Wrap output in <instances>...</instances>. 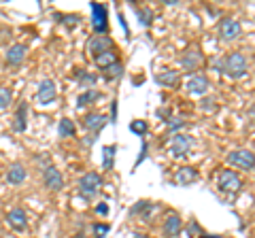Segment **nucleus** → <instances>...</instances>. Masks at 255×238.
Instances as JSON below:
<instances>
[{"mask_svg":"<svg viewBox=\"0 0 255 238\" xmlns=\"http://www.w3.org/2000/svg\"><path fill=\"white\" fill-rule=\"evenodd\" d=\"M134 13H136L140 26L149 28L151 23H153V11H151L149 6H136V4H134Z\"/></svg>","mask_w":255,"mask_h":238,"instance_id":"obj_24","label":"nucleus"},{"mask_svg":"<svg viewBox=\"0 0 255 238\" xmlns=\"http://www.w3.org/2000/svg\"><path fill=\"white\" fill-rule=\"evenodd\" d=\"M111 230L109 224H92V232H94V238H102L107 232Z\"/></svg>","mask_w":255,"mask_h":238,"instance_id":"obj_35","label":"nucleus"},{"mask_svg":"<svg viewBox=\"0 0 255 238\" xmlns=\"http://www.w3.org/2000/svg\"><path fill=\"white\" fill-rule=\"evenodd\" d=\"M100 98V92L98 90H85V92H81L77 96V107L79 109H85V107H90V105H94L96 100Z\"/></svg>","mask_w":255,"mask_h":238,"instance_id":"obj_22","label":"nucleus"},{"mask_svg":"<svg viewBox=\"0 0 255 238\" xmlns=\"http://www.w3.org/2000/svg\"><path fill=\"white\" fill-rule=\"evenodd\" d=\"M155 81L162 85V87H170V90H177L181 85V73L179 70H162V73L155 75Z\"/></svg>","mask_w":255,"mask_h":238,"instance_id":"obj_18","label":"nucleus"},{"mask_svg":"<svg viewBox=\"0 0 255 238\" xmlns=\"http://www.w3.org/2000/svg\"><path fill=\"white\" fill-rule=\"evenodd\" d=\"M151 211H153L151 202H147V200H138V202L130 209V215H132V217H134V215H142V217H145V215H149Z\"/></svg>","mask_w":255,"mask_h":238,"instance_id":"obj_28","label":"nucleus"},{"mask_svg":"<svg viewBox=\"0 0 255 238\" xmlns=\"http://www.w3.org/2000/svg\"><path fill=\"white\" fill-rule=\"evenodd\" d=\"M96 140H98V134H87V138H85V145H94Z\"/></svg>","mask_w":255,"mask_h":238,"instance_id":"obj_39","label":"nucleus"},{"mask_svg":"<svg viewBox=\"0 0 255 238\" xmlns=\"http://www.w3.org/2000/svg\"><path fill=\"white\" fill-rule=\"evenodd\" d=\"M243 32V26H241V21H238L236 17H230V15H226V17H221L219 19V36H221V41H236L238 36H241Z\"/></svg>","mask_w":255,"mask_h":238,"instance_id":"obj_9","label":"nucleus"},{"mask_svg":"<svg viewBox=\"0 0 255 238\" xmlns=\"http://www.w3.org/2000/svg\"><path fill=\"white\" fill-rule=\"evenodd\" d=\"M217 109H219V105L213 96H204L200 100V111H204V113H217Z\"/></svg>","mask_w":255,"mask_h":238,"instance_id":"obj_30","label":"nucleus"},{"mask_svg":"<svg viewBox=\"0 0 255 238\" xmlns=\"http://www.w3.org/2000/svg\"><path fill=\"white\" fill-rule=\"evenodd\" d=\"M28 111H30V105L26 100L19 102L17 105V111H15V115H13V132H26L28 128Z\"/></svg>","mask_w":255,"mask_h":238,"instance_id":"obj_17","label":"nucleus"},{"mask_svg":"<svg viewBox=\"0 0 255 238\" xmlns=\"http://www.w3.org/2000/svg\"><path fill=\"white\" fill-rule=\"evenodd\" d=\"M115 62H119L117 53H115V51H107V53L98 55V58L94 60V64H96V68H100V70H107L109 66H113Z\"/></svg>","mask_w":255,"mask_h":238,"instance_id":"obj_23","label":"nucleus"},{"mask_svg":"<svg viewBox=\"0 0 255 238\" xmlns=\"http://www.w3.org/2000/svg\"><path fill=\"white\" fill-rule=\"evenodd\" d=\"M26 45L23 43H15L13 47H9V51H6V64L9 66H19L23 58H26Z\"/></svg>","mask_w":255,"mask_h":238,"instance_id":"obj_20","label":"nucleus"},{"mask_svg":"<svg viewBox=\"0 0 255 238\" xmlns=\"http://www.w3.org/2000/svg\"><path fill=\"white\" fill-rule=\"evenodd\" d=\"M147 151H149V145H147V140H142V145H140V153H138V157H136V164H134V168H136V166H140V162L147 157Z\"/></svg>","mask_w":255,"mask_h":238,"instance_id":"obj_36","label":"nucleus"},{"mask_svg":"<svg viewBox=\"0 0 255 238\" xmlns=\"http://www.w3.org/2000/svg\"><path fill=\"white\" fill-rule=\"evenodd\" d=\"M132 238H149V236H147V234H138V232H136V234H134Z\"/></svg>","mask_w":255,"mask_h":238,"instance_id":"obj_41","label":"nucleus"},{"mask_svg":"<svg viewBox=\"0 0 255 238\" xmlns=\"http://www.w3.org/2000/svg\"><path fill=\"white\" fill-rule=\"evenodd\" d=\"M98 83V75L96 73H90V70H79L77 73V85L81 90H94V85Z\"/></svg>","mask_w":255,"mask_h":238,"instance_id":"obj_21","label":"nucleus"},{"mask_svg":"<svg viewBox=\"0 0 255 238\" xmlns=\"http://www.w3.org/2000/svg\"><path fill=\"white\" fill-rule=\"evenodd\" d=\"M96 213H98L100 217H105V215H109V204L107 202H100L98 206H96Z\"/></svg>","mask_w":255,"mask_h":238,"instance_id":"obj_37","label":"nucleus"},{"mask_svg":"<svg viewBox=\"0 0 255 238\" xmlns=\"http://www.w3.org/2000/svg\"><path fill=\"white\" fill-rule=\"evenodd\" d=\"M217 187H219V192H223V194H238L241 192V187H243V181L234 170L223 168L217 174Z\"/></svg>","mask_w":255,"mask_h":238,"instance_id":"obj_5","label":"nucleus"},{"mask_svg":"<svg viewBox=\"0 0 255 238\" xmlns=\"http://www.w3.org/2000/svg\"><path fill=\"white\" fill-rule=\"evenodd\" d=\"M198 181V170L194 166H181L174 170V183L177 185H191Z\"/></svg>","mask_w":255,"mask_h":238,"instance_id":"obj_19","label":"nucleus"},{"mask_svg":"<svg viewBox=\"0 0 255 238\" xmlns=\"http://www.w3.org/2000/svg\"><path fill=\"white\" fill-rule=\"evenodd\" d=\"M102 73H105L107 81H115V79H122V77H124V64H122V62H115L113 66H109L107 70H102Z\"/></svg>","mask_w":255,"mask_h":238,"instance_id":"obj_27","label":"nucleus"},{"mask_svg":"<svg viewBox=\"0 0 255 238\" xmlns=\"http://www.w3.org/2000/svg\"><path fill=\"white\" fill-rule=\"evenodd\" d=\"M187 234H189V238H200L204 232H202V228H200V224H198V221H189Z\"/></svg>","mask_w":255,"mask_h":238,"instance_id":"obj_34","label":"nucleus"},{"mask_svg":"<svg viewBox=\"0 0 255 238\" xmlns=\"http://www.w3.org/2000/svg\"><path fill=\"white\" fill-rule=\"evenodd\" d=\"M58 98V87L51 79H45V81L38 83V90H36V100L41 105H51V102Z\"/></svg>","mask_w":255,"mask_h":238,"instance_id":"obj_12","label":"nucleus"},{"mask_svg":"<svg viewBox=\"0 0 255 238\" xmlns=\"http://www.w3.org/2000/svg\"><path fill=\"white\" fill-rule=\"evenodd\" d=\"M155 115H157V117H162L164 121H168V119H170V111H168V109H157V111H155Z\"/></svg>","mask_w":255,"mask_h":238,"instance_id":"obj_38","label":"nucleus"},{"mask_svg":"<svg viewBox=\"0 0 255 238\" xmlns=\"http://www.w3.org/2000/svg\"><path fill=\"white\" fill-rule=\"evenodd\" d=\"M102 187V177L98 172H85L81 179H79V194H81V198H85V200H92V198L100 192Z\"/></svg>","mask_w":255,"mask_h":238,"instance_id":"obj_4","label":"nucleus"},{"mask_svg":"<svg viewBox=\"0 0 255 238\" xmlns=\"http://www.w3.org/2000/svg\"><path fill=\"white\" fill-rule=\"evenodd\" d=\"M185 125H187V121L183 117H170L168 121H166V130H168L170 134H179Z\"/></svg>","mask_w":255,"mask_h":238,"instance_id":"obj_29","label":"nucleus"},{"mask_svg":"<svg viewBox=\"0 0 255 238\" xmlns=\"http://www.w3.org/2000/svg\"><path fill=\"white\" fill-rule=\"evenodd\" d=\"M92 28L96 34H107L109 30V9L102 2H92Z\"/></svg>","mask_w":255,"mask_h":238,"instance_id":"obj_8","label":"nucleus"},{"mask_svg":"<svg viewBox=\"0 0 255 238\" xmlns=\"http://www.w3.org/2000/svg\"><path fill=\"white\" fill-rule=\"evenodd\" d=\"M183 232V221L177 213H168V217L164 219L162 224V234L166 238H179V234Z\"/></svg>","mask_w":255,"mask_h":238,"instance_id":"obj_13","label":"nucleus"},{"mask_svg":"<svg viewBox=\"0 0 255 238\" xmlns=\"http://www.w3.org/2000/svg\"><path fill=\"white\" fill-rule=\"evenodd\" d=\"M11 100H13V92L9 90V87L0 85V111L9 107V105H11Z\"/></svg>","mask_w":255,"mask_h":238,"instance_id":"obj_31","label":"nucleus"},{"mask_svg":"<svg viewBox=\"0 0 255 238\" xmlns=\"http://www.w3.org/2000/svg\"><path fill=\"white\" fill-rule=\"evenodd\" d=\"M217 66L221 73L228 75L230 79H241L249 73V62H247L245 53H241V51H232V53L223 55Z\"/></svg>","mask_w":255,"mask_h":238,"instance_id":"obj_1","label":"nucleus"},{"mask_svg":"<svg viewBox=\"0 0 255 238\" xmlns=\"http://www.w3.org/2000/svg\"><path fill=\"white\" fill-rule=\"evenodd\" d=\"M200 238H221V236H219V234H213V236H209V234H202Z\"/></svg>","mask_w":255,"mask_h":238,"instance_id":"obj_40","label":"nucleus"},{"mask_svg":"<svg viewBox=\"0 0 255 238\" xmlns=\"http://www.w3.org/2000/svg\"><path fill=\"white\" fill-rule=\"evenodd\" d=\"M209 87H211V81H209V77L202 75V73H194V75H189L187 77V81H185V90L189 96H196V98H202L209 94Z\"/></svg>","mask_w":255,"mask_h":238,"instance_id":"obj_7","label":"nucleus"},{"mask_svg":"<svg viewBox=\"0 0 255 238\" xmlns=\"http://www.w3.org/2000/svg\"><path fill=\"white\" fill-rule=\"evenodd\" d=\"M109 123V117L102 113H90L83 117V128L90 134H100V130Z\"/></svg>","mask_w":255,"mask_h":238,"instance_id":"obj_15","label":"nucleus"},{"mask_svg":"<svg viewBox=\"0 0 255 238\" xmlns=\"http://www.w3.org/2000/svg\"><path fill=\"white\" fill-rule=\"evenodd\" d=\"M115 153H117V147H115V145H107L105 149H102V168H105V170L113 168V164H115Z\"/></svg>","mask_w":255,"mask_h":238,"instance_id":"obj_26","label":"nucleus"},{"mask_svg":"<svg viewBox=\"0 0 255 238\" xmlns=\"http://www.w3.org/2000/svg\"><path fill=\"white\" fill-rule=\"evenodd\" d=\"M58 134H60V138H73L75 134H77L75 121H70V119H60V123H58Z\"/></svg>","mask_w":255,"mask_h":238,"instance_id":"obj_25","label":"nucleus"},{"mask_svg":"<svg viewBox=\"0 0 255 238\" xmlns=\"http://www.w3.org/2000/svg\"><path fill=\"white\" fill-rule=\"evenodd\" d=\"M191 147H194V138L189 136V134H172V138H170V155L172 157H185L189 151H191Z\"/></svg>","mask_w":255,"mask_h":238,"instance_id":"obj_10","label":"nucleus"},{"mask_svg":"<svg viewBox=\"0 0 255 238\" xmlns=\"http://www.w3.org/2000/svg\"><path fill=\"white\" fill-rule=\"evenodd\" d=\"M6 224H9L15 232H21V230L28 228V213L21 209V206H13L6 215Z\"/></svg>","mask_w":255,"mask_h":238,"instance_id":"obj_14","label":"nucleus"},{"mask_svg":"<svg viewBox=\"0 0 255 238\" xmlns=\"http://www.w3.org/2000/svg\"><path fill=\"white\" fill-rule=\"evenodd\" d=\"M204 64V53L198 45H189L187 49H183L181 58H179V66L183 70H187L189 75H194L196 70H200Z\"/></svg>","mask_w":255,"mask_h":238,"instance_id":"obj_2","label":"nucleus"},{"mask_svg":"<svg viewBox=\"0 0 255 238\" xmlns=\"http://www.w3.org/2000/svg\"><path fill=\"white\" fill-rule=\"evenodd\" d=\"M226 162L238 170H253L255 168V153L249 149H234L226 155Z\"/></svg>","mask_w":255,"mask_h":238,"instance_id":"obj_3","label":"nucleus"},{"mask_svg":"<svg viewBox=\"0 0 255 238\" xmlns=\"http://www.w3.org/2000/svg\"><path fill=\"white\" fill-rule=\"evenodd\" d=\"M130 130L134 134H138V136H145V134H147V123L140 121V119H134V121L130 123Z\"/></svg>","mask_w":255,"mask_h":238,"instance_id":"obj_33","label":"nucleus"},{"mask_svg":"<svg viewBox=\"0 0 255 238\" xmlns=\"http://www.w3.org/2000/svg\"><path fill=\"white\" fill-rule=\"evenodd\" d=\"M26 177H28V172H26V166L21 162H13L9 168H6V174H4V179L9 185H21L23 181H26Z\"/></svg>","mask_w":255,"mask_h":238,"instance_id":"obj_16","label":"nucleus"},{"mask_svg":"<svg viewBox=\"0 0 255 238\" xmlns=\"http://www.w3.org/2000/svg\"><path fill=\"white\" fill-rule=\"evenodd\" d=\"M55 19H58L60 23H64V26H68V28H73V26H79V15H60V13H55Z\"/></svg>","mask_w":255,"mask_h":238,"instance_id":"obj_32","label":"nucleus"},{"mask_svg":"<svg viewBox=\"0 0 255 238\" xmlns=\"http://www.w3.org/2000/svg\"><path fill=\"white\" fill-rule=\"evenodd\" d=\"M73 238H85V236H83V234H77V236H73Z\"/></svg>","mask_w":255,"mask_h":238,"instance_id":"obj_42","label":"nucleus"},{"mask_svg":"<svg viewBox=\"0 0 255 238\" xmlns=\"http://www.w3.org/2000/svg\"><path fill=\"white\" fill-rule=\"evenodd\" d=\"M85 51H87V55H90L92 60H96L102 53L113 51V38L107 36V34H94L90 41H87Z\"/></svg>","mask_w":255,"mask_h":238,"instance_id":"obj_6","label":"nucleus"},{"mask_svg":"<svg viewBox=\"0 0 255 238\" xmlns=\"http://www.w3.org/2000/svg\"><path fill=\"white\" fill-rule=\"evenodd\" d=\"M43 185L49 189V192H60L64 187V177H62L60 168H55L53 164L43 168Z\"/></svg>","mask_w":255,"mask_h":238,"instance_id":"obj_11","label":"nucleus"}]
</instances>
